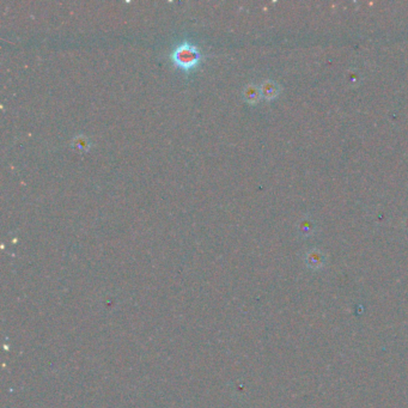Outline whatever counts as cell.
Instances as JSON below:
<instances>
[{
    "mask_svg": "<svg viewBox=\"0 0 408 408\" xmlns=\"http://www.w3.org/2000/svg\"><path fill=\"white\" fill-rule=\"evenodd\" d=\"M169 58L176 69L189 75L199 67L200 63L202 62L203 55L195 45L183 41L173 49Z\"/></svg>",
    "mask_w": 408,
    "mask_h": 408,
    "instance_id": "cell-1",
    "label": "cell"
},
{
    "mask_svg": "<svg viewBox=\"0 0 408 408\" xmlns=\"http://www.w3.org/2000/svg\"><path fill=\"white\" fill-rule=\"evenodd\" d=\"M260 91L261 96H262L265 99H268L269 101V99L276 98V97L279 95L280 88L276 82H273V80H265L260 86Z\"/></svg>",
    "mask_w": 408,
    "mask_h": 408,
    "instance_id": "cell-2",
    "label": "cell"
},
{
    "mask_svg": "<svg viewBox=\"0 0 408 408\" xmlns=\"http://www.w3.org/2000/svg\"><path fill=\"white\" fill-rule=\"evenodd\" d=\"M242 96H243L244 101H246L247 103H249V105H256V103L260 101L261 97H262L261 96L260 88H257L256 85H253V84H248L246 88L243 89Z\"/></svg>",
    "mask_w": 408,
    "mask_h": 408,
    "instance_id": "cell-3",
    "label": "cell"
},
{
    "mask_svg": "<svg viewBox=\"0 0 408 408\" xmlns=\"http://www.w3.org/2000/svg\"><path fill=\"white\" fill-rule=\"evenodd\" d=\"M71 145L72 148L75 149V151H78L80 153H86L89 152L90 148H91V142H90V139L86 135L78 134L72 139Z\"/></svg>",
    "mask_w": 408,
    "mask_h": 408,
    "instance_id": "cell-4",
    "label": "cell"
},
{
    "mask_svg": "<svg viewBox=\"0 0 408 408\" xmlns=\"http://www.w3.org/2000/svg\"><path fill=\"white\" fill-rule=\"evenodd\" d=\"M307 261H308V265H309L310 267H313V268H319V267L322 266V263H323L322 253H320L319 250H313V252H310L309 254H308Z\"/></svg>",
    "mask_w": 408,
    "mask_h": 408,
    "instance_id": "cell-5",
    "label": "cell"
}]
</instances>
